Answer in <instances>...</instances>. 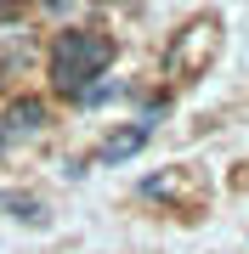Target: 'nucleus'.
I'll list each match as a JSON object with an SVG mask.
<instances>
[{"label":"nucleus","mask_w":249,"mask_h":254,"mask_svg":"<svg viewBox=\"0 0 249 254\" xmlns=\"http://www.w3.org/2000/svg\"><path fill=\"white\" fill-rule=\"evenodd\" d=\"M108 63H113V34H102V28H68L51 46V85L63 96H85L108 73Z\"/></svg>","instance_id":"obj_1"},{"label":"nucleus","mask_w":249,"mask_h":254,"mask_svg":"<svg viewBox=\"0 0 249 254\" xmlns=\"http://www.w3.org/2000/svg\"><path fill=\"white\" fill-rule=\"evenodd\" d=\"M153 125H159V108H148V113L136 119V125H125L119 136H108V141H102V147H96L91 158L80 164V170H91V164H125L130 153H142V147H148V136H153Z\"/></svg>","instance_id":"obj_2"},{"label":"nucleus","mask_w":249,"mask_h":254,"mask_svg":"<svg viewBox=\"0 0 249 254\" xmlns=\"http://www.w3.org/2000/svg\"><path fill=\"white\" fill-rule=\"evenodd\" d=\"M46 125V108L40 102H17V108L0 113V147H11L17 136H34V130Z\"/></svg>","instance_id":"obj_3"},{"label":"nucleus","mask_w":249,"mask_h":254,"mask_svg":"<svg viewBox=\"0 0 249 254\" xmlns=\"http://www.w3.org/2000/svg\"><path fill=\"white\" fill-rule=\"evenodd\" d=\"M28 57V28H17V23H0V73H11Z\"/></svg>","instance_id":"obj_4"}]
</instances>
